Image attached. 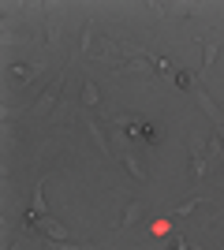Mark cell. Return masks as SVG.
Instances as JSON below:
<instances>
[{"mask_svg":"<svg viewBox=\"0 0 224 250\" xmlns=\"http://www.w3.org/2000/svg\"><path fill=\"white\" fill-rule=\"evenodd\" d=\"M112 124H120V127H123V135L142 138V142H149V146L157 142V127H153V124H146V120H139V116H123V112H120L116 120H112Z\"/></svg>","mask_w":224,"mask_h":250,"instance_id":"6da1fadb","label":"cell"},{"mask_svg":"<svg viewBox=\"0 0 224 250\" xmlns=\"http://www.w3.org/2000/svg\"><path fill=\"white\" fill-rule=\"evenodd\" d=\"M64 83H67V71L60 75V79H56V83L49 86V90H45L41 97H38V104H34V112H38V116H45V112H49V108L56 104V97H60V90H64Z\"/></svg>","mask_w":224,"mask_h":250,"instance_id":"7a4b0ae2","label":"cell"},{"mask_svg":"<svg viewBox=\"0 0 224 250\" xmlns=\"http://www.w3.org/2000/svg\"><path fill=\"white\" fill-rule=\"evenodd\" d=\"M217 52H221V42H217V38H202V75H209Z\"/></svg>","mask_w":224,"mask_h":250,"instance_id":"3957f363","label":"cell"},{"mask_svg":"<svg viewBox=\"0 0 224 250\" xmlns=\"http://www.w3.org/2000/svg\"><path fill=\"white\" fill-rule=\"evenodd\" d=\"M38 71H41V63H15V67H11V83H26V79H34Z\"/></svg>","mask_w":224,"mask_h":250,"instance_id":"277c9868","label":"cell"},{"mask_svg":"<svg viewBox=\"0 0 224 250\" xmlns=\"http://www.w3.org/2000/svg\"><path fill=\"white\" fill-rule=\"evenodd\" d=\"M142 213H146V206H142V202H127V209H123V220H120V224H123V228H131V224H139V220H142Z\"/></svg>","mask_w":224,"mask_h":250,"instance_id":"5b68a950","label":"cell"},{"mask_svg":"<svg viewBox=\"0 0 224 250\" xmlns=\"http://www.w3.org/2000/svg\"><path fill=\"white\" fill-rule=\"evenodd\" d=\"M120 161H123V168H127V172H131V176H135V179H139V183H146V168H142V161H139V157L123 153V157H120Z\"/></svg>","mask_w":224,"mask_h":250,"instance_id":"8992f818","label":"cell"},{"mask_svg":"<svg viewBox=\"0 0 224 250\" xmlns=\"http://www.w3.org/2000/svg\"><path fill=\"white\" fill-rule=\"evenodd\" d=\"M205 168H209V157L194 149V157H191V179H194V183H198V179L205 176Z\"/></svg>","mask_w":224,"mask_h":250,"instance_id":"52a82bcc","label":"cell"},{"mask_svg":"<svg viewBox=\"0 0 224 250\" xmlns=\"http://www.w3.org/2000/svg\"><path fill=\"white\" fill-rule=\"evenodd\" d=\"M194 97H198V104H202V112L209 116V120H221V116H217V108H213V101H209V94H205L202 86H194Z\"/></svg>","mask_w":224,"mask_h":250,"instance_id":"ba28073f","label":"cell"},{"mask_svg":"<svg viewBox=\"0 0 224 250\" xmlns=\"http://www.w3.org/2000/svg\"><path fill=\"white\" fill-rule=\"evenodd\" d=\"M82 104H90V108H97V104H101V94H97V86L90 83V79L82 83Z\"/></svg>","mask_w":224,"mask_h":250,"instance_id":"9c48e42d","label":"cell"},{"mask_svg":"<svg viewBox=\"0 0 224 250\" xmlns=\"http://www.w3.org/2000/svg\"><path fill=\"white\" fill-rule=\"evenodd\" d=\"M90 135H94V142H97V149H101V153H112V149H108V142H105V135H101V127H97V120H90Z\"/></svg>","mask_w":224,"mask_h":250,"instance_id":"30bf717a","label":"cell"},{"mask_svg":"<svg viewBox=\"0 0 224 250\" xmlns=\"http://www.w3.org/2000/svg\"><path fill=\"white\" fill-rule=\"evenodd\" d=\"M172 83L180 86V90H194V86H198V83H194V75H191V71H176V79H172Z\"/></svg>","mask_w":224,"mask_h":250,"instance_id":"8fae6325","label":"cell"},{"mask_svg":"<svg viewBox=\"0 0 224 250\" xmlns=\"http://www.w3.org/2000/svg\"><path fill=\"white\" fill-rule=\"evenodd\" d=\"M198 206H202V198H191V202H183V206H176L172 213H176V217H187V213H194Z\"/></svg>","mask_w":224,"mask_h":250,"instance_id":"7c38bea8","label":"cell"},{"mask_svg":"<svg viewBox=\"0 0 224 250\" xmlns=\"http://www.w3.org/2000/svg\"><path fill=\"white\" fill-rule=\"evenodd\" d=\"M209 161H224V146H221L217 135H213V142H209Z\"/></svg>","mask_w":224,"mask_h":250,"instance_id":"4fadbf2b","label":"cell"},{"mask_svg":"<svg viewBox=\"0 0 224 250\" xmlns=\"http://www.w3.org/2000/svg\"><path fill=\"white\" fill-rule=\"evenodd\" d=\"M45 38H49V45H53L56 38H60V19H56V15L49 19V30H45Z\"/></svg>","mask_w":224,"mask_h":250,"instance_id":"5bb4252c","label":"cell"},{"mask_svg":"<svg viewBox=\"0 0 224 250\" xmlns=\"http://www.w3.org/2000/svg\"><path fill=\"white\" fill-rule=\"evenodd\" d=\"M168 250H187V239H172V247Z\"/></svg>","mask_w":224,"mask_h":250,"instance_id":"9a60e30c","label":"cell"},{"mask_svg":"<svg viewBox=\"0 0 224 250\" xmlns=\"http://www.w3.org/2000/svg\"><path fill=\"white\" fill-rule=\"evenodd\" d=\"M8 250H22V247H19V243H15V247H8Z\"/></svg>","mask_w":224,"mask_h":250,"instance_id":"2e32d148","label":"cell"}]
</instances>
